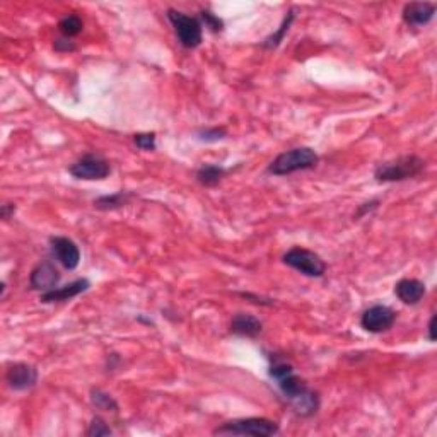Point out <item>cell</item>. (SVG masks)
Wrapping results in <instances>:
<instances>
[{
    "label": "cell",
    "mask_w": 437,
    "mask_h": 437,
    "mask_svg": "<svg viewBox=\"0 0 437 437\" xmlns=\"http://www.w3.org/2000/svg\"><path fill=\"white\" fill-rule=\"evenodd\" d=\"M268 373L277 381V386H279L280 393L285 396V400L289 401V405L292 406V410L297 415H301V417H311V415L318 412V393L309 389L306 386L304 381L297 378L291 364H287V362L284 361H275L274 364L270 366Z\"/></svg>",
    "instance_id": "6da1fadb"
},
{
    "label": "cell",
    "mask_w": 437,
    "mask_h": 437,
    "mask_svg": "<svg viewBox=\"0 0 437 437\" xmlns=\"http://www.w3.org/2000/svg\"><path fill=\"white\" fill-rule=\"evenodd\" d=\"M423 168H426V163L418 155H401V158L393 159V161L379 164L374 171V178L379 183L403 181L421 175Z\"/></svg>",
    "instance_id": "7a4b0ae2"
},
{
    "label": "cell",
    "mask_w": 437,
    "mask_h": 437,
    "mask_svg": "<svg viewBox=\"0 0 437 437\" xmlns=\"http://www.w3.org/2000/svg\"><path fill=\"white\" fill-rule=\"evenodd\" d=\"M318 161V154L311 147H297L277 155L275 161L268 166V173L275 176H287L297 171L313 170Z\"/></svg>",
    "instance_id": "3957f363"
},
{
    "label": "cell",
    "mask_w": 437,
    "mask_h": 437,
    "mask_svg": "<svg viewBox=\"0 0 437 437\" xmlns=\"http://www.w3.org/2000/svg\"><path fill=\"white\" fill-rule=\"evenodd\" d=\"M279 432V423L263 417L236 418L226 422L214 431V436H255L270 437Z\"/></svg>",
    "instance_id": "277c9868"
},
{
    "label": "cell",
    "mask_w": 437,
    "mask_h": 437,
    "mask_svg": "<svg viewBox=\"0 0 437 437\" xmlns=\"http://www.w3.org/2000/svg\"><path fill=\"white\" fill-rule=\"evenodd\" d=\"M168 19L171 21L173 28H175L176 38H178L180 45L185 48H197L202 43V23L197 17L187 16L185 12L170 9L168 11Z\"/></svg>",
    "instance_id": "5b68a950"
},
{
    "label": "cell",
    "mask_w": 437,
    "mask_h": 437,
    "mask_svg": "<svg viewBox=\"0 0 437 437\" xmlns=\"http://www.w3.org/2000/svg\"><path fill=\"white\" fill-rule=\"evenodd\" d=\"M282 262L294 270L308 277H323L327 265L319 255L306 248H292L282 257Z\"/></svg>",
    "instance_id": "8992f818"
},
{
    "label": "cell",
    "mask_w": 437,
    "mask_h": 437,
    "mask_svg": "<svg viewBox=\"0 0 437 437\" xmlns=\"http://www.w3.org/2000/svg\"><path fill=\"white\" fill-rule=\"evenodd\" d=\"M68 173L77 180H105L111 173L110 163L98 154H86L68 168Z\"/></svg>",
    "instance_id": "52a82bcc"
},
{
    "label": "cell",
    "mask_w": 437,
    "mask_h": 437,
    "mask_svg": "<svg viewBox=\"0 0 437 437\" xmlns=\"http://www.w3.org/2000/svg\"><path fill=\"white\" fill-rule=\"evenodd\" d=\"M396 313L391 308L383 304H376L373 308L366 309L361 318V327L369 333L388 331L395 324Z\"/></svg>",
    "instance_id": "ba28073f"
},
{
    "label": "cell",
    "mask_w": 437,
    "mask_h": 437,
    "mask_svg": "<svg viewBox=\"0 0 437 437\" xmlns=\"http://www.w3.org/2000/svg\"><path fill=\"white\" fill-rule=\"evenodd\" d=\"M6 381L9 388L14 391H26L36 386L38 383V371L34 366L24 364V362H16L7 369Z\"/></svg>",
    "instance_id": "9c48e42d"
},
{
    "label": "cell",
    "mask_w": 437,
    "mask_h": 437,
    "mask_svg": "<svg viewBox=\"0 0 437 437\" xmlns=\"http://www.w3.org/2000/svg\"><path fill=\"white\" fill-rule=\"evenodd\" d=\"M51 251L53 257L58 259V263L67 270H76L81 263V251L79 246L73 243L72 240L62 236H55L50 240Z\"/></svg>",
    "instance_id": "30bf717a"
},
{
    "label": "cell",
    "mask_w": 437,
    "mask_h": 437,
    "mask_svg": "<svg viewBox=\"0 0 437 437\" xmlns=\"http://www.w3.org/2000/svg\"><path fill=\"white\" fill-rule=\"evenodd\" d=\"M60 282V274L57 267L51 262H43L31 272L29 277V285H31L33 291H40L41 294L53 291L57 289Z\"/></svg>",
    "instance_id": "8fae6325"
},
{
    "label": "cell",
    "mask_w": 437,
    "mask_h": 437,
    "mask_svg": "<svg viewBox=\"0 0 437 437\" xmlns=\"http://www.w3.org/2000/svg\"><path fill=\"white\" fill-rule=\"evenodd\" d=\"M91 282L88 279H77L73 282L63 285V287H57L53 291L41 294L40 301L45 302V304H51V302H65L71 301L73 297L81 296L86 291H89Z\"/></svg>",
    "instance_id": "7c38bea8"
},
{
    "label": "cell",
    "mask_w": 437,
    "mask_h": 437,
    "mask_svg": "<svg viewBox=\"0 0 437 437\" xmlns=\"http://www.w3.org/2000/svg\"><path fill=\"white\" fill-rule=\"evenodd\" d=\"M395 294L405 304H418L426 296V284L417 279H403L395 285Z\"/></svg>",
    "instance_id": "4fadbf2b"
},
{
    "label": "cell",
    "mask_w": 437,
    "mask_h": 437,
    "mask_svg": "<svg viewBox=\"0 0 437 437\" xmlns=\"http://www.w3.org/2000/svg\"><path fill=\"white\" fill-rule=\"evenodd\" d=\"M436 14V6L429 2L406 4L403 9V19L410 26H423L431 23Z\"/></svg>",
    "instance_id": "5bb4252c"
},
{
    "label": "cell",
    "mask_w": 437,
    "mask_h": 437,
    "mask_svg": "<svg viewBox=\"0 0 437 437\" xmlns=\"http://www.w3.org/2000/svg\"><path fill=\"white\" fill-rule=\"evenodd\" d=\"M263 324L258 318L251 314L240 313L232 318L231 322V331L237 336H246V339H257L262 333Z\"/></svg>",
    "instance_id": "9a60e30c"
},
{
    "label": "cell",
    "mask_w": 437,
    "mask_h": 437,
    "mask_svg": "<svg viewBox=\"0 0 437 437\" xmlns=\"http://www.w3.org/2000/svg\"><path fill=\"white\" fill-rule=\"evenodd\" d=\"M224 175H226V170H224L222 166H217V164H203L200 170L197 171V180L203 187L210 188L219 185L220 180L224 178Z\"/></svg>",
    "instance_id": "2e32d148"
},
{
    "label": "cell",
    "mask_w": 437,
    "mask_h": 437,
    "mask_svg": "<svg viewBox=\"0 0 437 437\" xmlns=\"http://www.w3.org/2000/svg\"><path fill=\"white\" fill-rule=\"evenodd\" d=\"M82 28H84V23H82L81 17L76 16V14L65 16L63 19L58 23L60 33H62L65 38L77 36V34L82 31Z\"/></svg>",
    "instance_id": "e0dca14e"
},
{
    "label": "cell",
    "mask_w": 437,
    "mask_h": 437,
    "mask_svg": "<svg viewBox=\"0 0 437 437\" xmlns=\"http://www.w3.org/2000/svg\"><path fill=\"white\" fill-rule=\"evenodd\" d=\"M91 403L96 406L98 410H103V412H116L118 410V405H116L113 398L108 395V393L101 391V389H93L91 391Z\"/></svg>",
    "instance_id": "ac0fdd59"
},
{
    "label": "cell",
    "mask_w": 437,
    "mask_h": 437,
    "mask_svg": "<svg viewBox=\"0 0 437 437\" xmlns=\"http://www.w3.org/2000/svg\"><path fill=\"white\" fill-rule=\"evenodd\" d=\"M127 200H128V195L120 192L115 195H106V197H99L98 200H94V207L99 210H113V209H118V207L125 205Z\"/></svg>",
    "instance_id": "d6986e66"
},
{
    "label": "cell",
    "mask_w": 437,
    "mask_h": 437,
    "mask_svg": "<svg viewBox=\"0 0 437 437\" xmlns=\"http://www.w3.org/2000/svg\"><path fill=\"white\" fill-rule=\"evenodd\" d=\"M292 21H294V12L291 11L287 16H285L284 23H282V26H280L279 31L272 34V36H268L267 40L263 41V46H265V48H270V50H272V48H277V46L280 45V41L284 40V34L289 31V28H291Z\"/></svg>",
    "instance_id": "ffe728a7"
},
{
    "label": "cell",
    "mask_w": 437,
    "mask_h": 437,
    "mask_svg": "<svg viewBox=\"0 0 437 437\" xmlns=\"http://www.w3.org/2000/svg\"><path fill=\"white\" fill-rule=\"evenodd\" d=\"M113 434V431L110 429V426L103 421L101 417H94L93 422H91L89 429H88V436L91 437H99V436H111Z\"/></svg>",
    "instance_id": "44dd1931"
},
{
    "label": "cell",
    "mask_w": 437,
    "mask_h": 437,
    "mask_svg": "<svg viewBox=\"0 0 437 437\" xmlns=\"http://www.w3.org/2000/svg\"><path fill=\"white\" fill-rule=\"evenodd\" d=\"M133 142H135V145L140 150H154L155 149V133L153 132H147V133H137L135 137H133Z\"/></svg>",
    "instance_id": "7402d4cb"
},
{
    "label": "cell",
    "mask_w": 437,
    "mask_h": 437,
    "mask_svg": "<svg viewBox=\"0 0 437 437\" xmlns=\"http://www.w3.org/2000/svg\"><path fill=\"white\" fill-rule=\"evenodd\" d=\"M226 135H227L226 128H207L198 132V138H200L202 142H217Z\"/></svg>",
    "instance_id": "603a6c76"
},
{
    "label": "cell",
    "mask_w": 437,
    "mask_h": 437,
    "mask_svg": "<svg viewBox=\"0 0 437 437\" xmlns=\"http://www.w3.org/2000/svg\"><path fill=\"white\" fill-rule=\"evenodd\" d=\"M200 17H202V21H203V23H205L207 28L210 29V31L219 33V31H222V29H224V23H222V19H219V17L212 14V12H209V11H203V12H200Z\"/></svg>",
    "instance_id": "cb8c5ba5"
},
{
    "label": "cell",
    "mask_w": 437,
    "mask_h": 437,
    "mask_svg": "<svg viewBox=\"0 0 437 437\" xmlns=\"http://www.w3.org/2000/svg\"><path fill=\"white\" fill-rule=\"evenodd\" d=\"M53 46L57 51H73V50H76V45H73V41L68 40V38H60V40L55 41Z\"/></svg>",
    "instance_id": "d4e9b609"
},
{
    "label": "cell",
    "mask_w": 437,
    "mask_h": 437,
    "mask_svg": "<svg viewBox=\"0 0 437 437\" xmlns=\"http://www.w3.org/2000/svg\"><path fill=\"white\" fill-rule=\"evenodd\" d=\"M14 212H16L14 203H4V205H2V219L4 220L11 219V215H14Z\"/></svg>",
    "instance_id": "484cf974"
},
{
    "label": "cell",
    "mask_w": 437,
    "mask_h": 437,
    "mask_svg": "<svg viewBox=\"0 0 437 437\" xmlns=\"http://www.w3.org/2000/svg\"><path fill=\"white\" fill-rule=\"evenodd\" d=\"M429 340L431 341L436 340V314L432 316L429 322Z\"/></svg>",
    "instance_id": "4316f807"
},
{
    "label": "cell",
    "mask_w": 437,
    "mask_h": 437,
    "mask_svg": "<svg viewBox=\"0 0 437 437\" xmlns=\"http://www.w3.org/2000/svg\"><path fill=\"white\" fill-rule=\"evenodd\" d=\"M366 205H369V210H371V209H374V207L378 205V200H374V202H371V203H366ZM366 210H367V207H364V209H361V210H359V215H362V214H364Z\"/></svg>",
    "instance_id": "83f0119b"
}]
</instances>
